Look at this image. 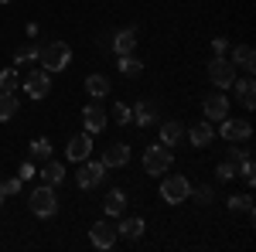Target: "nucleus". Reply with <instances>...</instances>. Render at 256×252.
I'll return each instance as SVG.
<instances>
[{"label": "nucleus", "mask_w": 256, "mask_h": 252, "mask_svg": "<svg viewBox=\"0 0 256 252\" xmlns=\"http://www.w3.org/2000/svg\"><path fill=\"white\" fill-rule=\"evenodd\" d=\"M113 123H120V126L130 123V106H126V102H116V106H113Z\"/></svg>", "instance_id": "7c9ffc66"}, {"label": "nucleus", "mask_w": 256, "mask_h": 252, "mask_svg": "<svg viewBox=\"0 0 256 252\" xmlns=\"http://www.w3.org/2000/svg\"><path fill=\"white\" fill-rule=\"evenodd\" d=\"M31 58H38V44H34V41L20 44V48H18V55H14V61H18V65H24V61H31Z\"/></svg>", "instance_id": "cd10ccee"}, {"label": "nucleus", "mask_w": 256, "mask_h": 252, "mask_svg": "<svg viewBox=\"0 0 256 252\" xmlns=\"http://www.w3.org/2000/svg\"><path fill=\"white\" fill-rule=\"evenodd\" d=\"M232 78H236V65L226 58V55H216V58L208 61V82H212L216 89H229Z\"/></svg>", "instance_id": "39448f33"}, {"label": "nucleus", "mask_w": 256, "mask_h": 252, "mask_svg": "<svg viewBox=\"0 0 256 252\" xmlns=\"http://www.w3.org/2000/svg\"><path fill=\"white\" fill-rule=\"evenodd\" d=\"M212 51H216V55H226V51H229V41L226 38H212Z\"/></svg>", "instance_id": "f704fd0d"}, {"label": "nucleus", "mask_w": 256, "mask_h": 252, "mask_svg": "<svg viewBox=\"0 0 256 252\" xmlns=\"http://www.w3.org/2000/svg\"><path fill=\"white\" fill-rule=\"evenodd\" d=\"M188 198H195L198 205H212V198H216V194H212V188H192Z\"/></svg>", "instance_id": "2f4dec72"}, {"label": "nucleus", "mask_w": 256, "mask_h": 252, "mask_svg": "<svg viewBox=\"0 0 256 252\" xmlns=\"http://www.w3.org/2000/svg\"><path fill=\"white\" fill-rule=\"evenodd\" d=\"M116 68H120L126 78H137L140 72H144V61L134 58V55H120V65H116Z\"/></svg>", "instance_id": "b1692460"}, {"label": "nucleus", "mask_w": 256, "mask_h": 252, "mask_svg": "<svg viewBox=\"0 0 256 252\" xmlns=\"http://www.w3.org/2000/svg\"><path fill=\"white\" fill-rule=\"evenodd\" d=\"M188 140H192V147H198V150H202V147H208V143L216 140V130H212V123H208V119L195 123V126L188 130Z\"/></svg>", "instance_id": "2eb2a0df"}, {"label": "nucleus", "mask_w": 256, "mask_h": 252, "mask_svg": "<svg viewBox=\"0 0 256 252\" xmlns=\"http://www.w3.org/2000/svg\"><path fill=\"white\" fill-rule=\"evenodd\" d=\"M188 194H192V184H188V177L184 174H171L160 181V198L168 201V205H181V201H188Z\"/></svg>", "instance_id": "20e7f679"}, {"label": "nucleus", "mask_w": 256, "mask_h": 252, "mask_svg": "<svg viewBox=\"0 0 256 252\" xmlns=\"http://www.w3.org/2000/svg\"><path fill=\"white\" fill-rule=\"evenodd\" d=\"M116 239H120V232H116V225L113 222H96L92 229H89V242L96 246V249H113L116 246Z\"/></svg>", "instance_id": "0eeeda50"}, {"label": "nucleus", "mask_w": 256, "mask_h": 252, "mask_svg": "<svg viewBox=\"0 0 256 252\" xmlns=\"http://www.w3.org/2000/svg\"><path fill=\"white\" fill-rule=\"evenodd\" d=\"M0 92H18V72L14 68L0 72Z\"/></svg>", "instance_id": "c756f323"}, {"label": "nucleus", "mask_w": 256, "mask_h": 252, "mask_svg": "<svg viewBox=\"0 0 256 252\" xmlns=\"http://www.w3.org/2000/svg\"><path fill=\"white\" fill-rule=\"evenodd\" d=\"M232 85H236V99H239V106L242 109H253L256 106V85H253V78H232Z\"/></svg>", "instance_id": "f3484780"}, {"label": "nucleus", "mask_w": 256, "mask_h": 252, "mask_svg": "<svg viewBox=\"0 0 256 252\" xmlns=\"http://www.w3.org/2000/svg\"><path fill=\"white\" fill-rule=\"evenodd\" d=\"M89 150H92V140H89V133H76V136H68L65 157H68L72 164H82V160L89 157Z\"/></svg>", "instance_id": "9b49d317"}, {"label": "nucleus", "mask_w": 256, "mask_h": 252, "mask_svg": "<svg viewBox=\"0 0 256 252\" xmlns=\"http://www.w3.org/2000/svg\"><path fill=\"white\" fill-rule=\"evenodd\" d=\"M222 136L229 140V143H246L250 136H253V126H250V119H222Z\"/></svg>", "instance_id": "1a4fd4ad"}, {"label": "nucleus", "mask_w": 256, "mask_h": 252, "mask_svg": "<svg viewBox=\"0 0 256 252\" xmlns=\"http://www.w3.org/2000/svg\"><path fill=\"white\" fill-rule=\"evenodd\" d=\"M229 61H232L236 68L253 72V68H256V51L250 48V44H236V48H232V55H229Z\"/></svg>", "instance_id": "a211bd4d"}, {"label": "nucleus", "mask_w": 256, "mask_h": 252, "mask_svg": "<svg viewBox=\"0 0 256 252\" xmlns=\"http://www.w3.org/2000/svg\"><path fill=\"white\" fill-rule=\"evenodd\" d=\"M0 201H4V191H0Z\"/></svg>", "instance_id": "58836bf2"}, {"label": "nucleus", "mask_w": 256, "mask_h": 252, "mask_svg": "<svg viewBox=\"0 0 256 252\" xmlns=\"http://www.w3.org/2000/svg\"><path fill=\"white\" fill-rule=\"evenodd\" d=\"M216 174H218V181H232V177H236V164H232V160L218 164V167H216Z\"/></svg>", "instance_id": "473e14b6"}, {"label": "nucleus", "mask_w": 256, "mask_h": 252, "mask_svg": "<svg viewBox=\"0 0 256 252\" xmlns=\"http://www.w3.org/2000/svg\"><path fill=\"white\" fill-rule=\"evenodd\" d=\"M48 157H52V140H48V136H38V140H31V160L44 164Z\"/></svg>", "instance_id": "5701e85b"}, {"label": "nucleus", "mask_w": 256, "mask_h": 252, "mask_svg": "<svg viewBox=\"0 0 256 252\" xmlns=\"http://www.w3.org/2000/svg\"><path fill=\"white\" fill-rule=\"evenodd\" d=\"M226 116H229V99L222 92H208L205 96V119L208 123H222Z\"/></svg>", "instance_id": "9d476101"}, {"label": "nucleus", "mask_w": 256, "mask_h": 252, "mask_svg": "<svg viewBox=\"0 0 256 252\" xmlns=\"http://www.w3.org/2000/svg\"><path fill=\"white\" fill-rule=\"evenodd\" d=\"M18 96L14 92H0V119H14L18 116Z\"/></svg>", "instance_id": "393cba45"}, {"label": "nucleus", "mask_w": 256, "mask_h": 252, "mask_svg": "<svg viewBox=\"0 0 256 252\" xmlns=\"http://www.w3.org/2000/svg\"><path fill=\"white\" fill-rule=\"evenodd\" d=\"M144 229H147V225H144V218H140V215H130V218H123V222L116 225V232L123 235V239H140Z\"/></svg>", "instance_id": "aec40b11"}, {"label": "nucleus", "mask_w": 256, "mask_h": 252, "mask_svg": "<svg viewBox=\"0 0 256 252\" xmlns=\"http://www.w3.org/2000/svg\"><path fill=\"white\" fill-rule=\"evenodd\" d=\"M229 212L253 215V198H250V194H232V198H229Z\"/></svg>", "instance_id": "bb28decb"}, {"label": "nucleus", "mask_w": 256, "mask_h": 252, "mask_svg": "<svg viewBox=\"0 0 256 252\" xmlns=\"http://www.w3.org/2000/svg\"><path fill=\"white\" fill-rule=\"evenodd\" d=\"M82 123H86V133H102L106 123H110V116H106L99 106H86V109H82Z\"/></svg>", "instance_id": "4468645a"}, {"label": "nucleus", "mask_w": 256, "mask_h": 252, "mask_svg": "<svg viewBox=\"0 0 256 252\" xmlns=\"http://www.w3.org/2000/svg\"><path fill=\"white\" fill-rule=\"evenodd\" d=\"M20 181H24V177H34V164H24V167H20Z\"/></svg>", "instance_id": "e433bc0d"}, {"label": "nucleus", "mask_w": 256, "mask_h": 252, "mask_svg": "<svg viewBox=\"0 0 256 252\" xmlns=\"http://www.w3.org/2000/svg\"><path fill=\"white\" fill-rule=\"evenodd\" d=\"M106 171H110V167H106L102 160H89V157H86V160H82V167L76 171V184H79L82 191H89V188H96L99 181L106 177Z\"/></svg>", "instance_id": "423d86ee"}, {"label": "nucleus", "mask_w": 256, "mask_h": 252, "mask_svg": "<svg viewBox=\"0 0 256 252\" xmlns=\"http://www.w3.org/2000/svg\"><path fill=\"white\" fill-rule=\"evenodd\" d=\"M28 208L38 215V218H52V215L58 212V194L55 188H48V184H41L31 191V201H28Z\"/></svg>", "instance_id": "f03ea898"}, {"label": "nucleus", "mask_w": 256, "mask_h": 252, "mask_svg": "<svg viewBox=\"0 0 256 252\" xmlns=\"http://www.w3.org/2000/svg\"><path fill=\"white\" fill-rule=\"evenodd\" d=\"M171 147L168 143H150L147 150H144V171L147 174H164L168 167H171Z\"/></svg>", "instance_id": "7ed1b4c3"}, {"label": "nucleus", "mask_w": 256, "mask_h": 252, "mask_svg": "<svg viewBox=\"0 0 256 252\" xmlns=\"http://www.w3.org/2000/svg\"><path fill=\"white\" fill-rule=\"evenodd\" d=\"M38 177H41V184L58 188L62 181H65V164H58V160H44V164H41V171H38Z\"/></svg>", "instance_id": "ddd939ff"}, {"label": "nucleus", "mask_w": 256, "mask_h": 252, "mask_svg": "<svg viewBox=\"0 0 256 252\" xmlns=\"http://www.w3.org/2000/svg\"><path fill=\"white\" fill-rule=\"evenodd\" d=\"M102 208H106V215H123L126 212V194L123 191H110L106 201H102Z\"/></svg>", "instance_id": "4be33fe9"}, {"label": "nucleus", "mask_w": 256, "mask_h": 252, "mask_svg": "<svg viewBox=\"0 0 256 252\" xmlns=\"http://www.w3.org/2000/svg\"><path fill=\"white\" fill-rule=\"evenodd\" d=\"M38 61L44 65V72H62L72 65V48L65 41H48L44 48H38Z\"/></svg>", "instance_id": "f257e3e1"}, {"label": "nucleus", "mask_w": 256, "mask_h": 252, "mask_svg": "<svg viewBox=\"0 0 256 252\" xmlns=\"http://www.w3.org/2000/svg\"><path fill=\"white\" fill-rule=\"evenodd\" d=\"M110 48H113L116 55H134V48H137V31H134V27H126V31L110 34Z\"/></svg>", "instance_id": "f8f14e48"}, {"label": "nucleus", "mask_w": 256, "mask_h": 252, "mask_svg": "<svg viewBox=\"0 0 256 252\" xmlns=\"http://www.w3.org/2000/svg\"><path fill=\"white\" fill-rule=\"evenodd\" d=\"M154 116H158V109H154L147 99H140L137 106L130 109V123H137V126H150V123H154Z\"/></svg>", "instance_id": "6ab92c4d"}, {"label": "nucleus", "mask_w": 256, "mask_h": 252, "mask_svg": "<svg viewBox=\"0 0 256 252\" xmlns=\"http://www.w3.org/2000/svg\"><path fill=\"white\" fill-rule=\"evenodd\" d=\"M0 3H10V0H0Z\"/></svg>", "instance_id": "4c0bfd02"}, {"label": "nucleus", "mask_w": 256, "mask_h": 252, "mask_svg": "<svg viewBox=\"0 0 256 252\" xmlns=\"http://www.w3.org/2000/svg\"><path fill=\"white\" fill-rule=\"evenodd\" d=\"M0 191H4V198L18 194V191H20V177H10V181H0Z\"/></svg>", "instance_id": "72a5a7b5"}, {"label": "nucleus", "mask_w": 256, "mask_h": 252, "mask_svg": "<svg viewBox=\"0 0 256 252\" xmlns=\"http://www.w3.org/2000/svg\"><path fill=\"white\" fill-rule=\"evenodd\" d=\"M242 157H250V150L246 147H229V160L236 164V160H242Z\"/></svg>", "instance_id": "c9c22d12"}, {"label": "nucleus", "mask_w": 256, "mask_h": 252, "mask_svg": "<svg viewBox=\"0 0 256 252\" xmlns=\"http://www.w3.org/2000/svg\"><path fill=\"white\" fill-rule=\"evenodd\" d=\"M86 92H89L92 99L110 96V78H106V75H89V78H86Z\"/></svg>", "instance_id": "412c9836"}, {"label": "nucleus", "mask_w": 256, "mask_h": 252, "mask_svg": "<svg viewBox=\"0 0 256 252\" xmlns=\"http://www.w3.org/2000/svg\"><path fill=\"white\" fill-rule=\"evenodd\" d=\"M181 136H184L181 123H164V126H160V143H168V147L181 143Z\"/></svg>", "instance_id": "a878e982"}, {"label": "nucleus", "mask_w": 256, "mask_h": 252, "mask_svg": "<svg viewBox=\"0 0 256 252\" xmlns=\"http://www.w3.org/2000/svg\"><path fill=\"white\" fill-rule=\"evenodd\" d=\"M236 174L242 177V181H246V184H253V181H256V167H253V160H250V157H242V160H239Z\"/></svg>", "instance_id": "c85d7f7f"}, {"label": "nucleus", "mask_w": 256, "mask_h": 252, "mask_svg": "<svg viewBox=\"0 0 256 252\" xmlns=\"http://www.w3.org/2000/svg\"><path fill=\"white\" fill-rule=\"evenodd\" d=\"M102 164L106 167H126L130 164V147L126 143H110L106 154H102Z\"/></svg>", "instance_id": "dca6fc26"}, {"label": "nucleus", "mask_w": 256, "mask_h": 252, "mask_svg": "<svg viewBox=\"0 0 256 252\" xmlns=\"http://www.w3.org/2000/svg\"><path fill=\"white\" fill-rule=\"evenodd\" d=\"M24 92H28L31 99H44L48 92H52V72H44V68L31 72V75L24 78Z\"/></svg>", "instance_id": "6e6552de"}]
</instances>
